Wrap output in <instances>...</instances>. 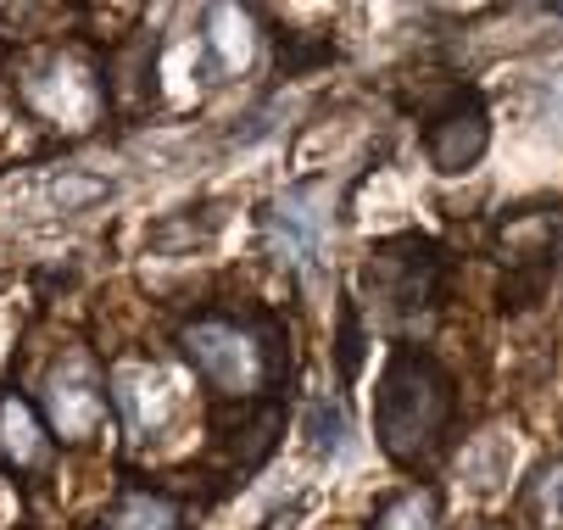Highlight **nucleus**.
<instances>
[{
    "label": "nucleus",
    "mask_w": 563,
    "mask_h": 530,
    "mask_svg": "<svg viewBox=\"0 0 563 530\" xmlns=\"http://www.w3.org/2000/svg\"><path fill=\"white\" fill-rule=\"evenodd\" d=\"M257 56V18L240 7H207L201 12V73L207 85H229Z\"/></svg>",
    "instance_id": "obj_10"
},
{
    "label": "nucleus",
    "mask_w": 563,
    "mask_h": 530,
    "mask_svg": "<svg viewBox=\"0 0 563 530\" xmlns=\"http://www.w3.org/2000/svg\"><path fill=\"white\" fill-rule=\"evenodd\" d=\"M530 118L552 134H563V67H547L530 79Z\"/></svg>",
    "instance_id": "obj_18"
},
{
    "label": "nucleus",
    "mask_w": 563,
    "mask_h": 530,
    "mask_svg": "<svg viewBox=\"0 0 563 530\" xmlns=\"http://www.w3.org/2000/svg\"><path fill=\"white\" fill-rule=\"evenodd\" d=\"M307 446H312V459H335V452L346 446V413L335 402L307 408Z\"/></svg>",
    "instance_id": "obj_17"
},
{
    "label": "nucleus",
    "mask_w": 563,
    "mask_h": 530,
    "mask_svg": "<svg viewBox=\"0 0 563 530\" xmlns=\"http://www.w3.org/2000/svg\"><path fill=\"white\" fill-rule=\"evenodd\" d=\"M479 530H508V525H479Z\"/></svg>",
    "instance_id": "obj_19"
},
{
    "label": "nucleus",
    "mask_w": 563,
    "mask_h": 530,
    "mask_svg": "<svg viewBox=\"0 0 563 530\" xmlns=\"http://www.w3.org/2000/svg\"><path fill=\"white\" fill-rule=\"evenodd\" d=\"M368 530H446V508H441V497L430 486L408 481V486H396L390 497L374 503Z\"/></svg>",
    "instance_id": "obj_13"
},
{
    "label": "nucleus",
    "mask_w": 563,
    "mask_h": 530,
    "mask_svg": "<svg viewBox=\"0 0 563 530\" xmlns=\"http://www.w3.org/2000/svg\"><path fill=\"white\" fill-rule=\"evenodd\" d=\"M179 357L196 368V380L218 402H257L279 397L285 386V324L240 301V308H201L179 324Z\"/></svg>",
    "instance_id": "obj_2"
},
{
    "label": "nucleus",
    "mask_w": 563,
    "mask_h": 530,
    "mask_svg": "<svg viewBox=\"0 0 563 530\" xmlns=\"http://www.w3.org/2000/svg\"><path fill=\"white\" fill-rule=\"evenodd\" d=\"M374 435L385 459L408 475H430L457 446V380L430 346L396 341L385 352L374 380Z\"/></svg>",
    "instance_id": "obj_1"
},
{
    "label": "nucleus",
    "mask_w": 563,
    "mask_h": 530,
    "mask_svg": "<svg viewBox=\"0 0 563 530\" xmlns=\"http://www.w3.org/2000/svg\"><path fill=\"white\" fill-rule=\"evenodd\" d=\"M268 246L285 268L296 274H318L324 257V235H330V179H301L290 190H279L268 201Z\"/></svg>",
    "instance_id": "obj_6"
},
{
    "label": "nucleus",
    "mask_w": 563,
    "mask_h": 530,
    "mask_svg": "<svg viewBox=\"0 0 563 530\" xmlns=\"http://www.w3.org/2000/svg\"><path fill=\"white\" fill-rule=\"evenodd\" d=\"M18 96L34 118H45L56 129H90L107 112V79L73 51H45V56L23 62Z\"/></svg>",
    "instance_id": "obj_4"
},
{
    "label": "nucleus",
    "mask_w": 563,
    "mask_h": 530,
    "mask_svg": "<svg viewBox=\"0 0 563 530\" xmlns=\"http://www.w3.org/2000/svg\"><path fill=\"white\" fill-rule=\"evenodd\" d=\"M112 402L118 413L129 419L134 435H156L168 419H174V380H168V368L163 363H151V357H129L112 368Z\"/></svg>",
    "instance_id": "obj_9"
},
{
    "label": "nucleus",
    "mask_w": 563,
    "mask_h": 530,
    "mask_svg": "<svg viewBox=\"0 0 563 530\" xmlns=\"http://www.w3.org/2000/svg\"><path fill=\"white\" fill-rule=\"evenodd\" d=\"M492 151V112H486V96L457 85L430 118H424V157L435 174H468L479 157Z\"/></svg>",
    "instance_id": "obj_7"
},
{
    "label": "nucleus",
    "mask_w": 563,
    "mask_h": 530,
    "mask_svg": "<svg viewBox=\"0 0 563 530\" xmlns=\"http://www.w3.org/2000/svg\"><path fill=\"white\" fill-rule=\"evenodd\" d=\"M112 196V179H96V174H51L45 185H40V207L45 212H85V207H96V201H107Z\"/></svg>",
    "instance_id": "obj_16"
},
{
    "label": "nucleus",
    "mask_w": 563,
    "mask_h": 530,
    "mask_svg": "<svg viewBox=\"0 0 563 530\" xmlns=\"http://www.w3.org/2000/svg\"><path fill=\"white\" fill-rule=\"evenodd\" d=\"M357 290H363V308L385 330H419L435 319L441 296H446V257L419 230L390 235L368 246V257L357 263Z\"/></svg>",
    "instance_id": "obj_3"
},
{
    "label": "nucleus",
    "mask_w": 563,
    "mask_h": 530,
    "mask_svg": "<svg viewBox=\"0 0 563 530\" xmlns=\"http://www.w3.org/2000/svg\"><path fill=\"white\" fill-rule=\"evenodd\" d=\"M45 424H51V441H67V446H85L101 435L107 413H112V380L101 374V363L85 352V346H67L51 368H45Z\"/></svg>",
    "instance_id": "obj_5"
},
{
    "label": "nucleus",
    "mask_w": 563,
    "mask_h": 530,
    "mask_svg": "<svg viewBox=\"0 0 563 530\" xmlns=\"http://www.w3.org/2000/svg\"><path fill=\"white\" fill-rule=\"evenodd\" d=\"M101 530H190V508L163 486H123L101 514Z\"/></svg>",
    "instance_id": "obj_11"
},
{
    "label": "nucleus",
    "mask_w": 563,
    "mask_h": 530,
    "mask_svg": "<svg viewBox=\"0 0 563 530\" xmlns=\"http://www.w3.org/2000/svg\"><path fill=\"white\" fill-rule=\"evenodd\" d=\"M514 514H519L525 530H563V459H541L525 475Z\"/></svg>",
    "instance_id": "obj_14"
},
{
    "label": "nucleus",
    "mask_w": 563,
    "mask_h": 530,
    "mask_svg": "<svg viewBox=\"0 0 563 530\" xmlns=\"http://www.w3.org/2000/svg\"><path fill=\"white\" fill-rule=\"evenodd\" d=\"M45 459H51V435H45L40 413L18 391H7L0 397V464L23 475V470H40Z\"/></svg>",
    "instance_id": "obj_12"
},
{
    "label": "nucleus",
    "mask_w": 563,
    "mask_h": 530,
    "mask_svg": "<svg viewBox=\"0 0 563 530\" xmlns=\"http://www.w3.org/2000/svg\"><path fill=\"white\" fill-rule=\"evenodd\" d=\"M196 207H179V212H168L163 223H151V246L156 252H168V257H185V252H196V246H207L212 235H218V212L212 207H201V218H190Z\"/></svg>",
    "instance_id": "obj_15"
},
{
    "label": "nucleus",
    "mask_w": 563,
    "mask_h": 530,
    "mask_svg": "<svg viewBox=\"0 0 563 530\" xmlns=\"http://www.w3.org/2000/svg\"><path fill=\"white\" fill-rule=\"evenodd\" d=\"M212 430H218V446L234 459V470H240V475H252V470L268 459V452L279 446V435H285V402H279V397L218 402Z\"/></svg>",
    "instance_id": "obj_8"
}]
</instances>
